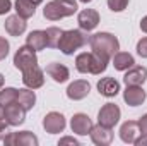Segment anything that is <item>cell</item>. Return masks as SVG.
Returning a JSON list of instances; mask_svg holds the SVG:
<instances>
[{
    "mask_svg": "<svg viewBox=\"0 0 147 146\" xmlns=\"http://www.w3.org/2000/svg\"><path fill=\"white\" fill-rule=\"evenodd\" d=\"M17 102V89L16 88H3L0 91V103L3 107L10 105V103H16Z\"/></svg>",
    "mask_w": 147,
    "mask_h": 146,
    "instance_id": "cell-25",
    "label": "cell"
},
{
    "mask_svg": "<svg viewBox=\"0 0 147 146\" xmlns=\"http://www.w3.org/2000/svg\"><path fill=\"white\" fill-rule=\"evenodd\" d=\"M147 93L144 91L142 86H127L125 91H123V100L127 105L130 107H139L146 102Z\"/></svg>",
    "mask_w": 147,
    "mask_h": 146,
    "instance_id": "cell-14",
    "label": "cell"
},
{
    "mask_svg": "<svg viewBox=\"0 0 147 146\" xmlns=\"http://www.w3.org/2000/svg\"><path fill=\"white\" fill-rule=\"evenodd\" d=\"M14 7H16V14H19L24 19H29L36 14V5L31 3L29 0H16Z\"/></svg>",
    "mask_w": 147,
    "mask_h": 146,
    "instance_id": "cell-24",
    "label": "cell"
},
{
    "mask_svg": "<svg viewBox=\"0 0 147 146\" xmlns=\"http://www.w3.org/2000/svg\"><path fill=\"white\" fill-rule=\"evenodd\" d=\"M58 145H79V141L75 139V138H70V136H67V138H62L60 141H58Z\"/></svg>",
    "mask_w": 147,
    "mask_h": 146,
    "instance_id": "cell-33",
    "label": "cell"
},
{
    "mask_svg": "<svg viewBox=\"0 0 147 146\" xmlns=\"http://www.w3.org/2000/svg\"><path fill=\"white\" fill-rule=\"evenodd\" d=\"M3 143L7 146H38L39 141L33 132L21 131V132H9Z\"/></svg>",
    "mask_w": 147,
    "mask_h": 146,
    "instance_id": "cell-8",
    "label": "cell"
},
{
    "mask_svg": "<svg viewBox=\"0 0 147 146\" xmlns=\"http://www.w3.org/2000/svg\"><path fill=\"white\" fill-rule=\"evenodd\" d=\"M29 2H31V3H34V5H39V3H41V2H43V0H29Z\"/></svg>",
    "mask_w": 147,
    "mask_h": 146,
    "instance_id": "cell-37",
    "label": "cell"
},
{
    "mask_svg": "<svg viewBox=\"0 0 147 146\" xmlns=\"http://www.w3.org/2000/svg\"><path fill=\"white\" fill-rule=\"evenodd\" d=\"M87 43H89L87 31H84V29H69V31L62 33L60 41H58V48H60L62 53L72 55L74 52H77L79 48H82Z\"/></svg>",
    "mask_w": 147,
    "mask_h": 146,
    "instance_id": "cell-4",
    "label": "cell"
},
{
    "mask_svg": "<svg viewBox=\"0 0 147 146\" xmlns=\"http://www.w3.org/2000/svg\"><path fill=\"white\" fill-rule=\"evenodd\" d=\"M45 72L48 74L55 83H65V81H69V77H70V71H69V67L67 65H63V64H58V62H51V64H48L46 65V69H45Z\"/></svg>",
    "mask_w": 147,
    "mask_h": 146,
    "instance_id": "cell-19",
    "label": "cell"
},
{
    "mask_svg": "<svg viewBox=\"0 0 147 146\" xmlns=\"http://www.w3.org/2000/svg\"><path fill=\"white\" fill-rule=\"evenodd\" d=\"M77 2L75 0H51L45 5L43 16L48 21H60L63 17H70L77 12Z\"/></svg>",
    "mask_w": 147,
    "mask_h": 146,
    "instance_id": "cell-3",
    "label": "cell"
},
{
    "mask_svg": "<svg viewBox=\"0 0 147 146\" xmlns=\"http://www.w3.org/2000/svg\"><path fill=\"white\" fill-rule=\"evenodd\" d=\"M10 131H9V124L3 120V122H0V141H3L5 138H7V134H9Z\"/></svg>",
    "mask_w": 147,
    "mask_h": 146,
    "instance_id": "cell-31",
    "label": "cell"
},
{
    "mask_svg": "<svg viewBox=\"0 0 147 146\" xmlns=\"http://www.w3.org/2000/svg\"><path fill=\"white\" fill-rule=\"evenodd\" d=\"M38 64V57H36V50H33L31 46L24 45V46H19L16 55H14V67L19 69V71H24L31 65H36Z\"/></svg>",
    "mask_w": 147,
    "mask_h": 146,
    "instance_id": "cell-5",
    "label": "cell"
},
{
    "mask_svg": "<svg viewBox=\"0 0 147 146\" xmlns=\"http://www.w3.org/2000/svg\"><path fill=\"white\" fill-rule=\"evenodd\" d=\"M130 0H108V7L113 12H123Z\"/></svg>",
    "mask_w": 147,
    "mask_h": 146,
    "instance_id": "cell-27",
    "label": "cell"
},
{
    "mask_svg": "<svg viewBox=\"0 0 147 146\" xmlns=\"http://www.w3.org/2000/svg\"><path fill=\"white\" fill-rule=\"evenodd\" d=\"M134 145H137V146H144L147 145V134H140L137 139H135V143Z\"/></svg>",
    "mask_w": 147,
    "mask_h": 146,
    "instance_id": "cell-34",
    "label": "cell"
},
{
    "mask_svg": "<svg viewBox=\"0 0 147 146\" xmlns=\"http://www.w3.org/2000/svg\"><path fill=\"white\" fill-rule=\"evenodd\" d=\"M80 2H84V3H89V2H91V0H80Z\"/></svg>",
    "mask_w": 147,
    "mask_h": 146,
    "instance_id": "cell-39",
    "label": "cell"
},
{
    "mask_svg": "<svg viewBox=\"0 0 147 146\" xmlns=\"http://www.w3.org/2000/svg\"><path fill=\"white\" fill-rule=\"evenodd\" d=\"M3 28H5V31H7L10 36H21V35L26 31L28 23H26V19L21 17L19 14H14V16H9V17L5 19Z\"/></svg>",
    "mask_w": 147,
    "mask_h": 146,
    "instance_id": "cell-18",
    "label": "cell"
},
{
    "mask_svg": "<svg viewBox=\"0 0 147 146\" xmlns=\"http://www.w3.org/2000/svg\"><path fill=\"white\" fill-rule=\"evenodd\" d=\"M140 127H139V122L137 120H127L121 124L120 127V139L127 145H134L135 139L140 136Z\"/></svg>",
    "mask_w": 147,
    "mask_h": 146,
    "instance_id": "cell-13",
    "label": "cell"
},
{
    "mask_svg": "<svg viewBox=\"0 0 147 146\" xmlns=\"http://www.w3.org/2000/svg\"><path fill=\"white\" fill-rule=\"evenodd\" d=\"M21 72H22V83H24L26 88L38 89V88H41L45 84V72L39 69L38 64L24 69V71H21Z\"/></svg>",
    "mask_w": 147,
    "mask_h": 146,
    "instance_id": "cell-7",
    "label": "cell"
},
{
    "mask_svg": "<svg viewBox=\"0 0 147 146\" xmlns=\"http://www.w3.org/2000/svg\"><path fill=\"white\" fill-rule=\"evenodd\" d=\"M2 86H3V76L0 74V89H2Z\"/></svg>",
    "mask_w": 147,
    "mask_h": 146,
    "instance_id": "cell-38",
    "label": "cell"
},
{
    "mask_svg": "<svg viewBox=\"0 0 147 146\" xmlns=\"http://www.w3.org/2000/svg\"><path fill=\"white\" fill-rule=\"evenodd\" d=\"M98 91L106 98H113L120 93V83L115 77H103L98 81Z\"/></svg>",
    "mask_w": 147,
    "mask_h": 146,
    "instance_id": "cell-20",
    "label": "cell"
},
{
    "mask_svg": "<svg viewBox=\"0 0 147 146\" xmlns=\"http://www.w3.org/2000/svg\"><path fill=\"white\" fill-rule=\"evenodd\" d=\"M111 59H113V65L116 71H128L132 65H135L134 55H130L128 52H116Z\"/></svg>",
    "mask_w": 147,
    "mask_h": 146,
    "instance_id": "cell-22",
    "label": "cell"
},
{
    "mask_svg": "<svg viewBox=\"0 0 147 146\" xmlns=\"http://www.w3.org/2000/svg\"><path fill=\"white\" fill-rule=\"evenodd\" d=\"M26 45L28 46H31L33 50H45L46 46H48V38H46V31H43V29H34V31H31L28 36H26Z\"/></svg>",
    "mask_w": 147,
    "mask_h": 146,
    "instance_id": "cell-21",
    "label": "cell"
},
{
    "mask_svg": "<svg viewBox=\"0 0 147 146\" xmlns=\"http://www.w3.org/2000/svg\"><path fill=\"white\" fill-rule=\"evenodd\" d=\"M62 33L63 31L60 28H55V26H51V28L46 29V38H48V46L50 48H58V41H60Z\"/></svg>",
    "mask_w": 147,
    "mask_h": 146,
    "instance_id": "cell-26",
    "label": "cell"
},
{
    "mask_svg": "<svg viewBox=\"0 0 147 146\" xmlns=\"http://www.w3.org/2000/svg\"><path fill=\"white\" fill-rule=\"evenodd\" d=\"M137 122H139L140 132H142V134H147V113H146V115H142V117H140Z\"/></svg>",
    "mask_w": 147,
    "mask_h": 146,
    "instance_id": "cell-32",
    "label": "cell"
},
{
    "mask_svg": "<svg viewBox=\"0 0 147 146\" xmlns=\"http://www.w3.org/2000/svg\"><path fill=\"white\" fill-rule=\"evenodd\" d=\"M120 115H121V110H120V107L116 103H106V105H103L101 110L98 112V124L113 129L118 124Z\"/></svg>",
    "mask_w": 147,
    "mask_h": 146,
    "instance_id": "cell-6",
    "label": "cell"
},
{
    "mask_svg": "<svg viewBox=\"0 0 147 146\" xmlns=\"http://www.w3.org/2000/svg\"><path fill=\"white\" fill-rule=\"evenodd\" d=\"M140 29H142L144 33H147V16L142 17V21H140Z\"/></svg>",
    "mask_w": 147,
    "mask_h": 146,
    "instance_id": "cell-35",
    "label": "cell"
},
{
    "mask_svg": "<svg viewBox=\"0 0 147 146\" xmlns=\"http://www.w3.org/2000/svg\"><path fill=\"white\" fill-rule=\"evenodd\" d=\"M17 103L26 110H31L36 103V93L31 89V88H22V89H17Z\"/></svg>",
    "mask_w": 147,
    "mask_h": 146,
    "instance_id": "cell-23",
    "label": "cell"
},
{
    "mask_svg": "<svg viewBox=\"0 0 147 146\" xmlns=\"http://www.w3.org/2000/svg\"><path fill=\"white\" fill-rule=\"evenodd\" d=\"M67 122H65V117L60 113V112H50L45 115L43 119V127L48 134H58V132H63Z\"/></svg>",
    "mask_w": 147,
    "mask_h": 146,
    "instance_id": "cell-9",
    "label": "cell"
},
{
    "mask_svg": "<svg viewBox=\"0 0 147 146\" xmlns=\"http://www.w3.org/2000/svg\"><path fill=\"white\" fill-rule=\"evenodd\" d=\"M10 9H12V2L10 0H0V16L7 14Z\"/></svg>",
    "mask_w": 147,
    "mask_h": 146,
    "instance_id": "cell-30",
    "label": "cell"
},
{
    "mask_svg": "<svg viewBox=\"0 0 147 146\" xmlns=\"http://www.w3.org/2000/svg\"><path fill=\"white\" fill-rule=\"evenodd\" d=\"M89 93H91V84L86 79H77V81L70 83L69 88H67V96L74 102L84 100Z\"/></svg>",
    "mask_w": 147,
    "mask_h": 146,
    "instance_id": "cell-12",
    "label": "cell"
},
{
    "mask_svg": "<svg viewBox=\"0 0 147 146\" xmlns=\"http://www.w3.org/2000/svg\"><path fill=\"white\" fill-rule=\"evenodd\" d=\"M89 136H91V141L98 146H108V145H111V141H113V131H111L110 127L101 126V124L92 126Z\"/></svg>",
    "mask_w": 147,
    "mask_h": 146,
    "instance_id": "cell-15",
    "label": "cell"
},
{
    "mask_svg": "<svg viewBox=\"0 0 147 146\" xmlns=\"http://www.w3.org/2000/svg\"><path fill=\"white\" fill-rule=\"evenodd\" d=\"M77 23L79 28L84 31H92L98 24H99V12L96 9H84L79 12L77 16Z\"/></svg>",
    "mask_w": 147,
    "mask_h": 146,
    "instance_id": "cell-10",
    "label": "cell"
},
{
    "mask_svg": "<svg viewBox=\"0 0 147 146\" xmlns=\"http://www.w3.org/2000/svg\"><path fill=\"white\" fill-rule=\"evenodd\" d=\"M108 59L94 53L92 50L91 52H82L75 57V67L77 71L82 74H94V76H99L101 72L106 71L108 67Z\"/></svg>",
    "mask_w": 147,
    "mask_h": 146,
    "instance_id": "cell-1",
    "label": "cell"
},
{
    "mask_svg": "<svg viewBox=\"0 0 147 146\" xmlns=\"http://www.w3.org/2000/svg\"><path fill=\"white\" fill-rule=\"evenodd\" d=\"M137 53L142 59H147V36H144L142 40H139V43H137Z\"/></svg>",
    "mask_w": 147,
    "mask_h": 146,
    "instance_id": "cell-29",
    "label": "cell"
},
{
    "mask_svg": "<svg viewBox=\"0 0 147 146\" xmlns=\"http://www.w3.org/2000/svg\"><path fill=\"white\" fill-rule=\"evenodd\" d=\"M92 126H94V124H92V120L89 119V115H87V113H82V112L75 113L72 117V120H70L72 132L79 134V136H87V134L91 132Z\"/></svg>",
    "mask_w": 147,
    "mask_h": 146,
    "instance_id": "cell-11",
    "label": "cell"
},
{
    "mask_svg": "<svg viewBox=\"0 0 147 146\" xmlns=\"http://www.w3.org/2000/svg\"><path fill=\"white\" fill-rule=\"evenodd\" d=\"M9 48H10L9 41H7L3 36H0V62L5 60V57L9 55Z\"/></svg>",
    "mask_w": 147,
    "mask_h": 146,
    "instance_id": "cell-28",
    "label": "cell"
},
{
    "mask_svg": "<svg viewBox=\"0 0 147 146\" xmlns=\"http://www.w3.org/2000/svg\"><path fill=\"white\" fill-rule=\"evenodd\" d=\"M5 120V107L0 103V122H3Z\"/></svg>",
    "mask_w": 147,
    "mask_h": 146,
    "instance_id": "cell-36",
    "label": "cell"
},
{
    "mask_svg": "<svg viewBox=\"0 0 147 146\" xmlns=\"http://www.w3.org/2000/svg\"><path fill=\"white\" fill-rule=\"evenodd\" d=\"M24 120H26V110L22 108L17 102L5 107V122L9 126L16 127V126H21Z\"/></svg>",
    "mask_w": 147,
    "mask_h": 146,
    "instance_id": "cell-17",
    "label": "cell"
},
{
    "mask_svg": "<svg viewBox=\"0 0 147 146\" xmlns=\"http://www.w3.org/2000/svg\"><path fill=\"white\" fill-rule=\"evenodd\" d=\"M89 46L94 53L111 60V57L120 50V41L111 33H96L89 36Z\"/></svg>",
    "mask_w": 147,
    "mask_h": 146,
    "instance_id": "cell-2",
    "label": "cell"
},
{
    "mask_svg": "<svg viewBox=\"0 0 147 146\" xmlns=\"http://www.w3.org/2000/svg\"><path fill=\"white\" fill-rule=\"evenodd\" d=\"M147 79V69L144 65H132L123 76V83L127 86H142Z\"/></svg>",
    "mask_w": 147,
    "mask_h": 146,
    "instance_id": "cell-16",
    "label": "cell"
}]
</instances>
